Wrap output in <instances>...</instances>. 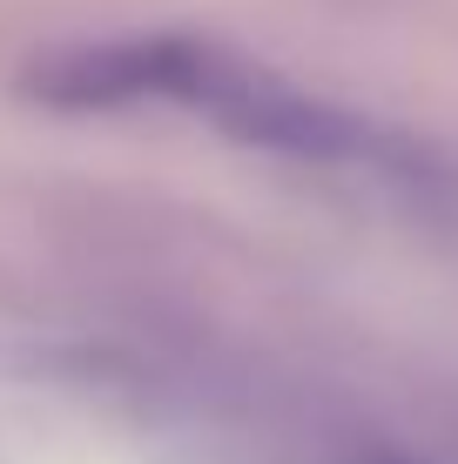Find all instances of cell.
<instances>
[{
	"label": "cell",
	"mask_w": 458,
	"mask_h": 464,
	"mask_svg": "<svg viewBox=\"0 0 458 464\" xmlns=\"http://www.w3.org/2000/svg\"><path fill=\"white\" fill-rule=\"evenodd\" d=\"M365 464H424V458H365Z\"/></svg>",
	"instance_id": "2"
},
{
	"label": "cell",
	"mask_w": 458,
	"mask_h": 464,
	"mask_svg": "<svg viewBox=\"0 0 458 464\" xmlns=\"http://www.w3.org/2000/svg\"><path fill=\"white\" fill-rule=\"evenodd\" d=\"M21 94L54 115H122V108H182L223 128L229 141L304 169H365V175H424V149L398 128L357 115L330 94L277 74L270 61L236 54L210 34L141 27V34L61 41L21 68Z\"/></svg>",
	"instance_id": "1"
}]
</instances>
